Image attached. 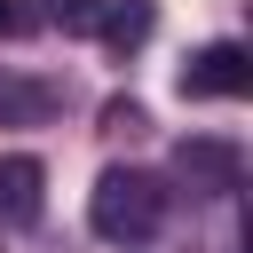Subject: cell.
<instances>
[{
    "instance_id": "obj_9",
    "label": "cell",
    "mask_w": 253,
    "mask_h": 253,
    "mask_svg": "<svg viewBox=\"0 0 253 253\" xmlns=\"http://www.w3.org/2000/svg\"><path fill=\"white\" fill-rule=\"evenodd\" d=\"M24 24V0H0V32H16Z\"/></svg>"
},
{
    "instance_id": "obj_2",
    "label": "cell",
    "mask_w": 253,
    "mask_h": 253,
    "mask_svg": "<svg viewBox=\"0 0 253 253\" xmlns=\"http://www.w3.org/2000/svg\"><path fill=\"white\" fill-rule=\"evenodd\" d=\"M253 87V55L237 47V40H206L190 63H182V95L190 103H237Z\"/></svg>"
},
{
    "instance_id": "obj_4",
    "label": "cell",
    "mask_w": 253,
    "mask_h": 253,
    "mask_svg": "<svg viewBox=\"0 0 253 253\" xmlns=\"http://www.w3.org/2000/svg\"><path fill=\"white\" fill-rule=\"evenodd\" d=\"M150 24H158V8H150V0H111V8L95 16V32H103V47H111V55H134V47L150 40Z\"/></svg>"
},
{
    "instance_id": "obj_3",
    "label": "cell",
    "mask_w": 253,
    "mask_h": 253,
    "mask_svg": "<svg viewBox=\"0 0 253 253\" xmlns=\"http://www.w3.org/2000/svg\"><path fill=\"white\" fill-rule=\"evenodd\" d=\"M40 206H47V166L24 158V150H8L0 158V229H32Z\"/></svg>"
},
{
    "instance_id": "obj_7",
    "label": "cell",
    "mask_w": 253,
    "mask_h": 253,
    "mask_svg": "<svg viewBox=\"0 0 253 253\" xmlns=\"http://www.w3.org/2000/svg\"><path fill=\"white\" fill-rule=\"evenodd\" d=\"M95 16H103V0H47L55 32H95Z\"/></svg>"
},
{
    "instance_id": "obj_5",
    "label": "cell",
    "mask_w": 253,
    "mask_h": 253,
    "mask_svg": "<svg viewBox=\"0 0 253 253\" xmlns=\"http://www.w3.org/2000/svg\"><path fill=\"white\" fill-rule=\"evenodd\" d=\"M182 174L206 190H237V150L229 142H182Z\"/></svg>"
},
{
    "instance_id": "obj_1",
    "label": "cell",
    "mask_w": 253,
    "mask_h": 253,
    "mask_svg": "<svg viewBox=\"0 0 253 253\" xmlns=\"http://www.w3.org/2000/svg\"><path fill=\"white\" fill-rule=\"evenodd\" d=\"M87 221H95V237H111V245H142V237H158V221H166V190H158L142 166H103V174H95V198H87Z\"/></svg>"
},
{
    "instance_id": "obj_8",
    "label": "cell",
    "mask_w": 253,
    "mask_h": 253,
    "mask_svg": "<svg viewBox=\"0 0 253 253\" xmlns=\"http://www.w3.org/2000/svg\"><path fill=\"white\" fill-rule=\"evenodd\" d=\"M103 126H111V134H142L150 119H142V103H126V95H119V103H103Z\"/></svg>"
},
{
    "instance_id": "obj_6",
    "label": "cell",
    "mask_w": 253,
    "mask_h": 253,
    "mask_svg": "<svg viewBox=\"0 0 253 253\" xmlns=\"http://www.w3.org/2000/svg\"><path fill=\"white\" fill-rule=\"evenodd\" d=\"M55 111V87L40 79H0V126H40Z\"/></svg>"
}]
</instances>
